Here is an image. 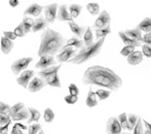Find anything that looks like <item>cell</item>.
Returning a JSON list of instances; mask_svg holds the SVG:
<instances>
[{
    "instance_id": "cell-1",
    "label": "cell",
    "mask_w": 151,
    "mask_h": 134,
    "mask_svg": "<svg viewBox=\"0 0 151 134\" xmlns=\"http://www.w3.org/2000/svg\"><path fill=\"white\" fill-rule=\"evenodd\" d=\"M82 83L84 85H96L109 89V91H118L122 86V79L109 68L93 66L85 72Z\"/></svg>"
},
{
    "instance_id": "cell-2",
    "label": "cell",
    "mask_w": 151,
    "mask_h": 134,
    "mask_svg": "<svg viewBox=\"0 0 151 134\" xmlns=\"http://www.w3.org/2000/svg\"><path fill=\"white\" fill-rule=\"evenodd\" d=\"M65 40L58 32L52 28H47V30L41 35L40 37V47L38 50L37 55L43 57V55H58V52L62 50L65 45Z\"/></svg>"
},
{
    "instance_id": "cell-3",
    "label": "cell",
    "mask_w": 151,
    "mask_h": 134,
    "mask_svg": "<svg viewBox=\"0 0 151 134\" xmlns=\"http://www.w3.org/2000/svg\"><path fill=\"white\" fill-rule=\"evenodd\" d=\"M104 41H105V37L101 38L100 40H97L91 47L83 48L82 50H80V52H78V53L74 58H72L68 62L73 65H82L84 63L88 62V61H90L91 58L97 57L100 53V52H101L102 47L104 45Z\"/></svg>"
},
{
    "instance_id": "cell-4",
    "label": "cell",
    "mask_w": 151,
    "mask_h": 134,
    "mask_svg": "<svg viewBox=\"0 0 151 134\" xmlns=\"http://www.w3.org/2000/svg\"><path fill=\"white\" fill-rule=\"evenodd\" d=\"M33 58L28 57V58H21L19 60L15 61L13 64L11 65V70H12V73L16 76H18L20 74V72H22L24 70L25 71L26 68L28 67V65L32 62Z\"/></svg>"
},
{
    "instance_id": "cell-5",
    "label": "cell",
    "mask_w": 151,
    "mask_h": 134,
    "mask_svg": "<svg viewBox=\"0 0 151 134\" xmlns=\"http://www.w3.org/2000/svg\"><path fill=\"white\" fill-rule=\"evenodd\" d=\"M111 22V16L106 10H103L101 12V14L99 15V17L96 19L95 24L93 25L94 29H102L106 28L108 26H110Z\"/></svg>"
},
{
    "instance_id": "cell-6",
    "label": "cell",
    "mask_w": 151,
    "mask_h": 134,
    "mask_svg": "<svg viewBox=\"0 0 151 134\" xmlns=\"http://www.w3.org/2000/svg\"><path fill=\"white\" fill-rule=\"evenodd\" d=\"M77 48H72V47H65L60 50V53L57 55V60L60 63L68 62L72 58H74L77 55Z\"/></svg>"
},
{
    "instance_id": "cell-7",
    "label": "cell",
    "mask_w": 151,
    "mask_h": 134,
    "mask_svg": "<svg viewBox=\"0 0 151 134\" xmlns=\"http://www.w3.org/2000/svg\"><path fill=\"white\" fill-rule=\"evenodd\" d=\"M106 131L108 134H121L122 127H121V124L116 117L109 118L108 122H107Z\"/></svg>"
},
{
    "instance_id": "cell-8",
    "label": "cell",
    "mask_w": 151,
    "mask_h": 134,
    "mask_svg": "<svg viewBox=\"0 0 151 134\" xmlns=\"http://www.w3.org/2000/svg\"><path fill=\"white\" fill-rule=\"evenodd\" d=\"M58 11V4L52 3L45 7V16L48 23H52L55 19L57 18Z\"/></svg>"
},
{
    "instance_id": "cell-9",
    "label": "cell",
    "mask_w": 151,
    "mask_h": 134,
    "mask_svg": "<svg viewBox=\"0 0 151 134\" xmlns=\"http://www.w3.org/2000/svg\"><path fill=\"white\" fill-rule=\"evenodd\" d=\"M55 65H57V61L55 60V58L52 55H43L40 58V60L36 63L35 68L36 69H48L50 67H55Z\"/></svg>"
},
{
    "instance_id": "cell-10",
    "label": "cell",
    "mask_w": 151,
    "mask_h": 134,
    "mask_svg": "<svg viewBox=\"0 0 151 134\" xmlns=\"http://www.w3.org/2000/svg\"><path fill=\"white\" fill-rule=\"evenodd\" d=\"M33 75H35V72H33L32 70H25V71H23L20 74V76L17 78L16 82H17L18 85L23 87L24 89H27L29 83H30V79L33 77Z\"/></svg>"
},
{
    "instance_id": "cell-11",
    "label": "cell",
    "mask_w": 151,
    "mask_h": 134,
    "mask_svg": "<svg viewBox=\"0 0 151 134\" xmlns=\"http://www.w3.org/2000/svg\"><path fill=\"white\" fill-rule=\"evenodd\" d=\"M45 86H47V83L45 82V80L40 79V78H38V77H35L30 81V83H29L27 90L29 92L35 93V92L40 91V90L43 89Z\"/></svg>"
},
{
    "instance_id": "cell-12",
    "label": "cell",
    "mask_w": 151,
    "mask_h": 134,
    "mask_svg": "<svg viewBox=\"0 0 151 134\" xmlns=\"http://www.w3.org/2000/svg\"><path fill=\"white\" fill-rule=\"evenodd\" d=\"M57 19H58L60 21H69V22L74 21V18L72 17L70 13H69V11H68V6L65 5V4L60 5V7L58 8Z\"/></svg>"
},
{
    "instance_id": "cell-13",
    "label": "cell",
    "mask_w": 151,
    "mask_h": 134,
    "mask_svg": "<svg viewBox=\"0 0 151 134\" xmlns=\"http://www.w3.org/2000/svg\"><path fill=\"white\" fill-rule=\"evenodd\" d=\"M43 80H45V82L47 83V85H50V86H52V87H55V88L62 87L60 78H58V71L55 72L52 75H50V76L43 78Z\"/></svg>"
},
{
    "instance_id": "cell-14",
    "label": "cell",
    "mask_w": 151,
    "mask_h": 134,
    "mask_svg": "<svg viewBox=\"0 0 151 134\" xmlns=\"http://www.w3.org/2000/svg\"><path fill=\"white\" fill-rule=\"evenodd\" d=\"M0 48H1V52L4 55H8L12 50V48H14V43L13 41L8 40L5 36H2L1 41H0Z\"/></svg>"
},
{
    "instance_id": "cell-15",
    "label": "cell",
    "mask_w": 151,
    "mask_h": 134,
    "mask_svg": "<svg viewBox=\"0 0 151 134\" xmlns=\"http://www.w3.org/2000/svg\"><path fill=\"white\" fill-rule=\"evenodd\" d=\"M69 25L70 27L72 32L75 33V35H77V37H79V38H81L83 35H85V33H86V31H87V27H85V26H80L79 24L74 22V21L69 22Z\"/></svg>"
},
{
    "instance_id": "cell-16",
    "label": "cell",
    "mask_w": 151,
    "mask_h": 134,
    "mask_svg": "<svg viewBox=\"0 0 151 134\" xmlns=\"http://www.w3.org/2000/svg\"><path fill=\"white\" fill-rule=\"evenodd\" d=\"M43 8H45V7L40 6V4L33 3V4H31L30 6H28L27 8L25 9V11H24V15L38 16L41 13V11H42Z\"/></svg>"
},
{
    "instance_id": "cell-17",
    "label": "cell",
    "mask_w": 151,
    "mask_h": 134,
    "mask_svg": "<svg viewBox=\"0 0 151 134\" xmlns=\"http://www.w3.org/2000/svg\"><path fill=\"white\" fill-rule=\"evenodd\" d=\"M142 61H143V53L141 52H139V50H137V52H134L133 53H131V55L127 58L128 64H130L132 66L139 65Z\"/></svg>"
},
{
    "instance_id": "cell-18",
    "label": "cell",
    "mask_w": 151,
    "mask_h": 134,
    "mask_svg": "<svg viewBox=\"0 0 151 134\" xmlns=\"http://www.w3.org/2000/svg\"><path fill=\"white\" fill-rule=\"evenodd\" d=\"M119 36H120L121 40H123V43H125V45H131V47H135V48L140 47L141 45V43L133 40V38H131V37H129L124 31H119Z\"/></svg>"
},
{
    "instance_id": "cell-19",
    "label": "cell",
    "mask_w": 151,
    "mask_h": 134,
    "mask_svg": "<svg viewBox=\"0 0 151 134\" xmlns=\"http://www.w3.org/2000/svg\"><path fill=\"white\" fill-rule=\"evenodd\" d=\"M47 24L48 22L45 18H42V17L36 18L35 20V24H33L32 31L33 32H37V31L42 30V29H45V27H47Z\"/></svg>"
},
{
    "instance_id": "cell-20",
    "label": "cell",
    "mask_w": 151,
    "mask_h": 134,
    "mask_svg": "<svg viewBox=\"0 0 151 134\" xmlns=\"http://www.w3.org/2000/svg\"><path fill=\"white\" fill-rule=\"evenodd\" d=\"M86 105L90 108H93V107L98 105V100H97V95L95 92H93L92 88H90L89 90V94L87 96L86 99Z\"/></svg>"
},
{
    "instance_id": "cell-21",
    "label": "cell",
    "mask_w": 151,
    "mask_h": 134,
    "mask_svg": "<svg viewBox=\"0 0 151 134\" xmlns=\"http://www.w3.org/2000/svg\"><path fill=\"white\" fill-rule=\"evenodd\" d=\"M65 47H72V48H85V43L84 40H81L79 37L77 36H73L70 37L69 40L67 41V45Z\"/></svg>"
},
{
    "instance_id": "cell-22",
    "label": "cell",
    "mask_w": 151,
    "mask_h": 134,
    "mask_svg": "<svg viewBox=\"0 0 151 134\" xmlns=\"http://www.w3.org/2000/svg\"><path fill=\"white\" fill-rule=\"evenodd\" d=\"M124 32L129 37L133 38V40L139 41V43H142V40H143V35L142 33H141V31L139 29L137 28H134V29H127V30H125Z\"/></svg>"
},
{
    "instance_id": "cell-23",
    "label": "cell",
    "mask_w": 151,
    "mask_h": 134,
    "mask_svg": "<svg viewBox=\"0 0 151 134\" xmlns=\"http://www.w3.org/2000/svg\"><path fill=\"white\" fill-rule=\"evenodd\" d=\"M136 28L139 29L140 31H144L146 33H150L151 32V18L150 17L144 18L139 24H138Z\"/></svg>"
},
{
    "instance_id": "cell-24",
    "label": "cell",
    "mask_w": 151,
    "mask_h": 134,
    "mask_svg": "<svg viewBox=\"0 0 151 134\" xmlns=\"http://www.w3.org/2000/svg\"><path fill=\"white\" fill-rule=\"evenodd\" d=\"M29 111H28V109H26V108H23L21 111H19L18 113H16L15 115H13L11 117V119L13 121H22V120H28L29 119Z\"/></svg>"
},
{
    "instance_id": "cell-25",
    "label": "cell",
    "mask_w": 151,
    "mask_h": 134,
    "mask_svg": "<svg viewBox=\"0 0 151 134\" xmlns=\"http://www.w3.org/2000/svg\"><path fill=\"white\" fill-rule=\"evenodd\" d=\"M84 43H85V47L89 48L91 45H94V36H93V32H92V28L90 26L87 27V31L84 35Z\"/></svg>"
},
{
    "instance_id": "cell-26",
    "label": "cell",
    "mask_w": 151,
    "mask_h": 134,
    "mask_svg": "<svg viewBox=\"0 0 151 134\" xmlns=\"http://www.w3.org/2000/svg\"><path fill=\"white\" fill-rule=\"evenodd\" d=\"M28 111H29V113H30V117H29V119L26 122L28 124H31L32 122L37 123V121L40 120V112L38 110H36L35 108H32V107H28Z\"/></svg>"
},
{
    "instance_id": "cell-27",
    "label": "cell",
    "mask_w": 151,
    "mask_h": 134,
    "mask_svg": "<svg viewBox=\"0 0 151 134\" xmlns=\"http://www.w3.org/2000/svg\"><path fill=\"white\" fill-rule=\"evenodd\" d=\"M60 67H62V65L55 66V67H50V68H48V69H45V70H42V71H40V72H38V73H37V75L43 79V78L50 76V75H52V74H53L55 72H57V71H58V70L60 69Z\"/></svg>"
},
{
    "instance_id": "cell-28",
    "label": "cell",
    "mask_w": 151,
    "mask_h": 134,
    "mask_svg": "<svg viewBox=\"0 0 151 134\" xmlns=\"http://www.w3.org/2000/svg\"><path fill=\"white\" fill-rule=\"evenodd\" d=\"M22 25L24 27V30H25V33H28L29 31L32 29L33 24H35V20H33L31 17H27V16H24L23 20H22Z\"/></svg>"
},
{
    "instance_id": "cell-29",
    "label": "cell",
    "mask_w": 151,
    "mask_h": 134,
    "mask_svg": "<svg viewBox=\"0 0 151 134\" xmlns=\"http://www.w3.org/2000/svg\"><path fill=\"white\" fill-rule=\"evenodd\" d=\"M69 9H70V15H72V17L75 19L80 15V13H81L82 6L80 5V4H70Z\"/></svg>"
},
{
    "instance_id": "cell-30",
    "label": "cell",
    "mask_w": 151,
    "mask_h": 134,
    "mask_svg": "<svg viewBox=\"0 0 151 134\" xmlns=\"http://www.w3.org/2000/svg\"><path fill=\"white\" fill-rule=\"evenodd\" d=\"M118 120L121 124V127L122 129H127V130H130V126H129V122H128V114L127 113H122L121 115H119Z\"/></svg>"
},
{
    "instance_id": "cell-31",
    "label": "cell",
    "mask_w": 151,
    "mask_h": 134,
    "mask_svg": "<svg viewBox=\"0 0 151 134\" xmlns=\"http://www.w3.org/2000/svg\"><path fill=\"white\" fill-rule=\"evenodd\" d=\"M95 32H96V38L98 40H100L101 38H104L107 35L111 33V27L110 26H108V27H106V28L95 29Z\"/></svg>"
},
{
    "instance_id": "cell-32",
    "label": "cell",
    "mask_w": 151,
    "mask_h": 134,
    "mask_svg": "<svg viewBox=\"0 0 151 134\" xmlns=\"http://www.w3.org/2000/svg\"><path fill=\"white\" fill-rule=\"evenodd\" d=\"M138 119H139V117L135 115V114H128V122H129V126H130V131L134 130L135 126L137 125Z\"/></svg>"
},
{
    "instance_id": "cell-33",
    "label": "cell",
    "mask_w": 151,
    "mask_h": 134,
    "mask_svg": "<svg viewBox=\"0 0 151 134\" xmlns=\"http://www.w3.org/2000/svg\"><path fill=\"white\" fill-rule=\"evenodd\" d=\"M23 108H25V106H24V104L22 102H18V103H16L15 105H13L11 107V110L9 112V116L12 117L13 115H15L16 113H18L19 111H21Z\"/></svg>"
},
{
    "instance_id": "cell-34",
    "label": "cell",
    "mask_w": 151,
    "mask_h": 134,
    "mask_svg": "<svg viewBox=\"0 0 151 134\" xmlns=\"http://www.w3.org/2000/svg\"><path fill=\"white\" fill-rule=\"evenodd\" d=\"M88 11L92 14V15H98L100 11V7L98 3H89L87 5Z\"/></svg>"
},
{
    "instance_id": "cell-35",
    "label": "cell",
    "mask_w": 151,
    "mask_h": 134,
    "mask_svg": "<svg viewBox=\"0 0 151 134\" xmlns=\"http://www.w3.org/2000/svg\"><path fill=\"white\" fill-rule=\"evenodd\" d=\"M43 118H45V121L47 123H50L52 121L55 119V113L50 108H47L45 110V115H43Z\"/></svg>"
},
{
    "instance_id": "cell-36",
    "label": "cell",
    "mask_w": 151,
    "mask_h": 134,
    "mask_svg": "<svg viewBox=\"0 0 151 134\" xmlns=\"http://www.w3.org/2000/svg\"><path fill=\"white\" fill-rule=\"evenodd\" d=\"M110 94L111 91H109V90H103V89H99L96 92L97 97H99L100 100H106L107 98H109Z\"/></svg>"
},
{
    "instance_id": "cell-37",
    "label": "cell",
    "mask_w": 151,
    "mask_h": 134,
    "mask_svg": "<svg viewBox=\"0 0 151 134\" xmlns=\"http://www.w3.org/2000/svg\"><path fill=\"white\" fill-rule=\"evenodd\" d=\"M41 131V126L40 123L31 124L28 127V134H38Z\"/></svg>"
},
{
    "instance_id": "cell-38",
    "label": "cell",
    "mask_w": 151,
    "mask_h": 134,
    "mask_svg": "<svg viewBox=\"0 0 151 134\" xmlns=\"http://www.w3.org/2000/svg\"><path fill=\"white\" fill-rule=\"evenodd\" d=\"M143 119H141L139 117L138 119V122H137V125L135 126L133 130V134H144V130H143Z\"/></svg>"
},
{
    "instance_id": "cell-39",
    "label": "cell",
    "mask_w": 151,
    "mask_h": 134,
    "mask_svg": "<svg viewBox=\"0 0 151 134\" xmlns=\"http://www.w3.org/2000/svg\"><path fill=\"white\" fill-rule=\"evenodd\" d=\"M11 110V107L6 103L1 102L0 103V113L1 115H9V112Z\"/></svg>"
},
{
    "instance_id": "cell-40",
    "label": "cell",
    "mask_w": 151,
    "mask_h": 134,
    "mask_svg": "<svg viewBox=\"0 0 151 134\" xmlns=\"http://www.w3.org/2000/svg\"><path fill=\"white\" fill-rule=\"evenodd\" d=\"M135 47H131V45H125L122 50H121V55H125V57H129V55H131V53H133L134 52H135Z\"/></svg>"
},
{
    "instance_id": "cell-41",
    "label": "cell",
    "mask_w": 151,
    "mask_h": 134,
    "mask_svg": "<svg viewBox=\"0 0 151 134\" xmlns=\"http://www.w3.org/2000/svg\"><path fill=\"white\" fill-rule=\"evenodd\" d=\"M14 33H15V35H17V36H19V37H23V36L26 35L25 30H24V27H23V25H22V23H20L17 26V27L14 29Z\"/></svg>"
},
{
    "instance_id": "cell-42",
    "label": "cell",
    "mask_w": 151,
    "mask_h": 134,
    "mask_svg": "<svg viewBox=\"0 0 151 134\" xmlns=\"http://www.w3.org/2000/svg\"><path fill=\"white\" fill-rule=\"evenodd\" d=\"M142 53L147 58H151V45H142Z\"/></svg>"
},
{
    "instance_id": "cell-43",
    "label": "cell",
    "mask_w": 151,
    "mask_h": 134,
    "mask_svg": "<svg viewBox=\"0 0 151 134\" xmlns=\"http://www.w3.org/2000/svg\"><path fill=\"white\" fill-rule=\"evenodd\" d=\"M65 101L67 102L68 104H70V105H73V104L77 103L78 101V96H74V95H69V96H65Z\"/></svg>"
},
{
    "instance_id": "cell-44",
    "label": "cell",
    "mask_w": 151,
    "mask_h": 134,
    "mask_svg": "<svg viewBox=\"0 0 151 134\" xmlns=\"http://www.w3.org/2000/svg\"><path fill=\"white\" fill-rule=\"evenodd\" d=\"M69 90H70V95H74V96H79L80 90H79V88L76 86L75 84H70V86H69Z\"/></svg>"
},
{
    "instance_id": "cell-45",
    "label": "cell",
    "mask_w": 151,
    "mask_h": 134,
    "mask_svg": "<svg viewBox=\"0 0 151 134\" xmlns=\"http://www.w3.org/2000/svg\"><path fill=\"white\" fill-rule=\"evenodd\" d=\"M11 120L12 119L9 115H0V124H1V126L6 125V124L8 122H10Z\"/></svg>"
},
{
    "instance_id": "cell-46",
    "label": "cell",
    "mask_w": 151,
    "mask_h": 134,
    "mask_svg": "<svg viewBox=\"0 0 151 134\" xmlns=\"http://www.w3.org/2000/svg\"><path fill=\"white\" fill-rule=\"evenodd\" d=\"M3 35L5 37H7L8 40H14L16 37H17V35L14 33V31L12 32V31H3Z\"/></svg>"
},
{
    "instance_id": "cell-47",
    "label": "cell",
    "mask_w": 151,
    "mask_h": 134,
    "mask_svg": "<svg viewBox=\"0 0 151 134\" xmlns=\"http://www.w3.org/2000/svg\"><path fill=\"white\" fill-rule=\"evenodd\" d=\"M142 43H144V45H151V32L150 33H146V35H143Z\"/></svg>"
},
{
    "instance_id": "cell-48",
    "label": "cell",
    "mask_w": 151,
    "mask_h": 134,
    "mask_svg": "<svg viewBox=\"0 0 151 134\" xmlns=\"http://www.w3.org/2000/svg\"><path fill=\"white\" fill-rule=\"evenodd\" d=\"M11 121H10V122L7 123L6 125L1 126V127H0V133H1V134H7V133H8V127H9V125H10Z\"/></svg>"
},
{
    "instance_id": "cell-49",
    "label": "cell",
    "mask_w": 151,
    "mask_h": 134,
    "mask_svg": "<svg viewBox=\"0 0 151 134\" xmlns=\"http://www.w3.org/2000/svg\"><path fill=\"white\" fill-rule=\"evenodd\" d=\"M13 127H16L18 129H22V130H26V129H28L25 125H23V124H21V123H15Z\"/></svg>"
},
{
    "instance_id": "cell-50",
    "label": "cell",
    "mask_w": 151,
    "mask_h": 134,
    "mask_svg": "<svg viewBox=\"0 0 151 134\" xmlns=\"http://www.w3.org/2000/svg\"><path fill=\"white\" fill-rule=\"evenodd\" d=\"M11 134H23V131L16 127H13V129H12V131H11Z\"/></svg>"
},
{
    "instance_id": "cell-51",
    "label": "cell",
    "mask_w": 151,
    "mask_h": 134,
    "mask_svg": "<svg viewBox=\"0 0 151 134\" xmlns=\"http://www.w3.org/2000/svg\"><path fill=\"white\" fill-rule=\"evenodd\" d=\"M9 4H10L12 7H16L19 4V1L18 0H9Z\"/></svg>"
},
{
    "instance_id": "cell-52",
    "label": "cell",
    "mask_w": 151,
    "mask_h": 134,
    "mask_svg": "<svg viewBox=\"0 0 151 134\" xmlns=\"http://www.w3.org/2000/svg\"><path fill=\"white\" fill-rule=\"evenodd\" d=\"M143 122H144V125H145V128L147 129V131H149V132H151V124L148 122V121H145L143 120Z\"/></svg>"
},
{
    "instance_id": "cell-53",
    "label": "cell",
    "mask_w": 151,
    "mask_h": 134,
    "mask_svg": "<svg viewBox=\"0 0 151 134\" xmlns=\"http://www.w3.org/2000/svg\"><path fill=\"white\" fill-rule=\"evenodd\" d=\"M144 134H151V132H149V131H146V132H144Z\"/></svg>"
},
{
    "instance_id": "cell-54",
    "label": "cell",
    "mask_w": 151,
    "mask_h": 134,
    "mask_svg": "<svg viewBox=\"0 0 151 134\" xmlns=\"http://www.w3.org/2000/svg\"><path fill=\"white\" fill-rule=\"evenodd\" d=\"M38 134H45V132H43V131H42V130H41V131H40V133H38Z\"/></svg>"
},
{
    "instance_id": "cell-55",
    "label": "cell",
    "mask_w": 151,
    "mask_h": 134,
    "mask_svg": "<svg viewBox=\"0 0 151 134\" xmlns=\"http://www.w3.org/2000/svg\"><path fill=\"white\" fill-rule=\"evenodd\" d=\"M122 134H130V133H122Z\"/></svg>"
}]
</instances>
